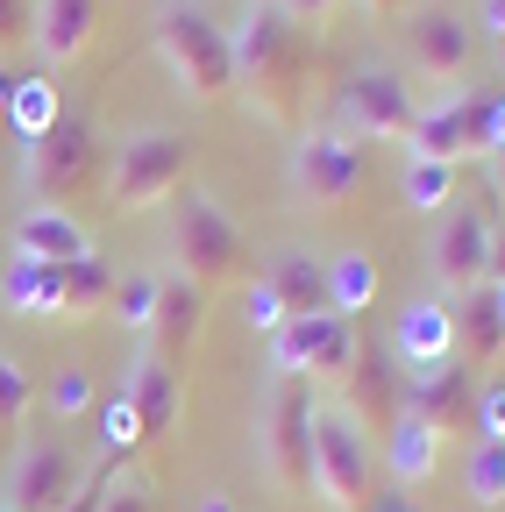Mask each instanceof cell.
Here are the masks:
<instances>
[{
  "instance_id": "obj_43",
  "label": "cell",
  "mask_w": 505,
  "mask_h": 512,
  "mask_svg": "<svg viewBox=\"0 0 505 512\" xmlns=\"http://www.w3.org/2000/svg\"><path fill=\"white\" fill-rule=\"evenodd\" d=\"M477 22H484L491 43H505V0H477Z\"/></svg>"
},
{
  "instance_id": "obj_48",
  "label": "cell",
  "mask_w": 505,
  "mask_h": 512,
  "mask_svg": "<svg viewBox=\"0 0 505 512\" xmlns=\"http://www.w3.org/2000/svg\"><path fill=\"white\" fill-rule=\"evenodd\" d=\"M200 512H242V505H235L228 491H207V498H200Z\"/></svg>"
},
{
  "instance_id": "obj_51",
  "label": "cell",
  "mask_w": 505,
  "mask_h": 512,
  "mask_svg": "<svg viewBox=\"0 0 505 512\" xmlns=\"http://www.w3.org/2000/svg\"><path fill=\"white\" fill-rule=\"evenodd\" d=\"M0 512H8V505H0Z\"/></svg>"
},
{
  "instance_id": "obj_22",
  "label": "cell",
  "mask_w": 505,
  "mask_h": 512,
  "mask_svg": "<svg viewBox=\"0 0 505 512\" xmlns=\"http://www.w3.org/2000/svg\"><path fill=\"white\" fill-rule=\"evenodd\" d=\"M356 420H377V427H392L399 413H406V370H399V356L392 349H370V356H356V370H349V399H342Z\"/></svg>"
},
{
  "instance_id": "obj_44",
  "label": "cell",
  "mask_w": 505,
  "mask_h": 512,
  "mask_svg": "<svg viewBox=\"0 0 505 512\" xmlns=\"http://www.w3.org/2000/svg\"><path fill=\"white\" fill-rule=\"evenodd\" d=\"M356 8H363V15H377V22H392V15H406V8H413V0H356Z\"/></svg>"
},
{
  "instance_id": "obj_36",
  "label": "cell",
  "mask_w": 505,
  "mask_h": 512,
  "mask_svg": "<svg viewBox=\"0 0 505 512\" xmlns=\"http://www.w3.org/2000/svg\"><path fill=\"white\" fill-rule=\"evenodd\" d=\"M100 434H107V448H114V456H136V448H143V420H136V406L121 399V392L100 406Z\"/></svg>"
},
{
  "instance_id": "obj_10",
  "label": "cell",
  "mask_w": 505,
  "mask_h": 512,
  "mask_svg": "<svg viewBox=\"0 0 505 512\" xmlns=\"http://www.w3.org/2000/svg\"><path fill=\"white\" fill-rule=\"evenodd\" d=\"M264 356H271V377H299V384H349V370H356V356H363V342H356V320H342V313H292L285 328L264 342Z\"/></svg>"
},
{
  "instance_id": "obj_9",
  "label": "cell",
  "mask_w": 505,
  "mask_h": 512,
  "mask_svg": "<svg viewBox=\"0 0 505 512\" xmlns=\"http://www.w3.org/2000/svg\"><path fill=\"white\" fill-rule=\"evenodd\" d=\"M413 114H420V100H413V79L399 64H356L335 86V121L328 128H342L363 150H377V143H406Z\"/></svg>"
},
{
  "instance_id": "obj_16",
  "label": "cell",
  "mask_w": 505,
  "mask_h": 512,
  "mask_svg": "<svg viewBox=\"0 0 505 512\" xmlns=\"http://www.w3.org/2000/svg\"><path fill=\"white\" fill-rule=\"evenodd\" d=\"M121 399H129L136 420H143V448H157V441L178 434V399H185V384H178V370H171L150 342H136L129 370H121Z\"/></svg>"
},
{
  "instance_id": "obj_6",
  "label": "cell",
  "mask_w": 505,
  "mask_h": 512,
  "mask_svg": "<svg viewBox=\"0 0 505 512\" xmlns=\"http://www.w3.org/2000/svg\"><path fill=\"white\" fill-rule=\"evenodd\" d=\"M370 178V150L356 136H342V128L328 121H306L292 150H285V192L292 207H313V214H342L356 192Z\"/></svg>"
},
{
  "instance_id": "obj_45",
  "label": "cell",
  "mask_w": 505,
  "mask_h": 512,
  "mask_svg": "<svg viewBox=\"0 0 505 512\" xmlns=\"http://www.w3.org/2000/svg\"><path fill=\"white\" fill-rule=\"evenodd\" d=\"M505 278V221H498V235H491V285Z\"/></svg>"
},
{
  "instance_id": "obj_32",
  "label": "cell",
  "mask_w": 505,
  "mask_h": 512,
  "mask_svg": "<svg viewBox=\"0 0 505 512\" xmlns=\"http://www.w3.org/2000/svg\"><path fill=\"white\" fill-rule=\"evenodd\" d=\"M285 320H292V306L278 299V285H271L264 271H257V278H242V328H249V335H264V342H271Z\"/></svg>"
},
{
  "instance_id": "obj_14",
  "label": "cell",
  "mask_w": 505,
  "mask_h": 512,
  "mask_svg": "<svg viewBox=\"0 0 505 512\" xmlns=\"http://www.w3.org/2000/svg\"><path fill=\"white\" fill-rule=\"evenodd\" d=\"M399 36H406V72L427 79V86H470V22L456 8H406L399 15Z\"/></svg>"
},
{
  "instance_id": "obj_15",
  "label": "cell",
  "mask_w": 505,
  "mask_h": 512,
  "mask_svg": "<svg viewBox=\"0 0 505 512\" xmlns=\"http://www.w3.org/2000/svg\"><path fill=\"white\" fill-rule=\"evenodd\" d=\"M406 413L427 420L441 441L470 434V420H477V370L463 356H441V363L406 370Z\"/></svg>"
},
{
  "instance_id": "obj_21",
  "label": "cell",
  "mask_w": 505,
  "mask_h": 512,
  "mask_svg": "<svg viewBox=\"0 0 505 512\" xmlns=\"http://www.w3.org/2000/svg\"><path fill=\"white\" fill-rule=\"evenodd\" d=\"M441 441L427 420H413V413H399L392 427H385V441H377V463H385V484H399V491H420L427 477H434V463H441Z\"/></svg>"
},
{
  "instance_id": "obj_30",
  "label": "cell",
  "mask_w": 505,
  "mask_h": 512,
  "mask_svg": "<svg viewBox=\"0 0 505 512\" xmlns=\"http://www.w3.org/2000/svg\"><path fill=\"white\" fill-rule=\"evenodd\" d=\"M463 491H470V505H484V512L505 505V441H470V456H463Z\"/></svg>"
},
{
  "instance_id": "obj_1",
  "label": "cell",
  "mask_w": 505,
  "mask_h": 512,
  "mask_svg": "<svg viewBox=\"0 0 505 512\" xmlns=\"http://www.w3.org/2000/svg\"><path fill=\"white\" fill-rule=\"evenodd\" d=\"M228 43H235V93L242 107L271 121V128H299L306 114V93H313V36L306 22H292L278 0H242V15L228 22Z\"/></svg>"
},
{
  "instance_id": "obj_7",
  "label": "cell",
  "mask_w": 505,
  "mask_h": 512,
  "mask_svg": "<svg viewBox=\"0 0 505 512\" xmlns=\"http://www.w3.org/2000/svg\"><path fill=\"white\" fill-rule=\"evenodd\" d=\"M185 171H193V143L178 128H129L107 157V207L114 214H150V207L185 192Z\"/></svg>"
},
{
  "instance_id": "obj_26",
  "label": "cell",
  "mask_w": 505,
  "mask_h": 512,
  "mask_svg": "<svg viewBox=\"0 0 505 512\" xmlns=\"http://www.w3.org/2000/svg\"><path fill=\"white\" fill-rule=\"evenodd\" d=\"M370 299H377V264H370L363 249H335L328 256V313L356 320Z\"/></svg>"
},
{
  "instance_id": "obj_38",
  "label": "cell",
  "mask_w": 505,
  "mask_h": 512,
  "mask_svg": "<svg viewBox=\"0 0 505 512\" xmlns=\"http://www.w3.org/2000/svg\"><path fill=\"white\" fill-rule=\"evenodd\" d=\"M36 43V0H0V50Z\"/></svg>"
},
{
  "instance_id": "obj_8",
  "label": "cell",
  "mask_w": 505,
  "mask_h": 512,
  "mask_svg": "<svg viewBox=\"0 0 505 512\" xmlns=\"http://www.w3.org/2000/svg\"><path fill=\"white\" fill-rule=\"evenodd\" d=\"M370 463L377 441L342 399H313V498L328 512H363L370 505Z\"/></svg>"
},
{
  "instance_id": "obj_11",
  "label": "cell",
  "mask_w": 505,
  "mask_h": 512,
  "mask_svg": "<svg viewBox=\"0 0 505 512\" xmlns=\"http://www.w3.org/2000/svg\"><path fill=\"white\" fill-rule=\"evenodd\" d=\"M484 114H491V93L477 86H441L434 100H420L413 128H406V157H427V164H463L477 157L484 164Z\"/></svg>"
},
{
  "instance_id": "obj_40",
  "label": "cell",
  "mask_w": 505,
  "mask_h": 512,
  "mask_svg": "<svg viewBox=\"0 0 505 512\" xmlns=\"http://www.w3.org/2000/svg\"><path fill=\"white\" fill-rule=\"evenodd\" d=\"M363 512H427V498H420V491L385 484V491H370V505H363Z\"/></svg>"
},
{
  "instance_id": "obj_2",
  "label": "cell",
  "mask_w": 505,
  "mask_h": 512,
  "mask_svg": "<svg viewBox=\"0 0 505 512\" xmlns=\"http://www.w3.org/2000/svg\"><path fill=\"white\" fill-rule=\"evenodd\" d=\"M150 43H157L164 72L178 79V93L193 100V107L235 100V43H228V22H214L200 0H157Z\"/></svg>"
},
{
  "instance_id": "obj_18",
  "label": "cell",
  "mask_w": 505,
  "mask_h": 512,
  "mask_svg": "<svg viewBox=\"0 0 505 512\" xmlns=\"http://www.w3.org/2000/svg\"><path fill=\"white\" fill-rule=\"evenodd\" d=\"M200 328H207V292H200L193 278H178V271H157V320H150V349L178 370L185 356H193Z\"/></svg>"
},
{
  "instance_id": "obj_46",
  "label": "cell",
  "mask_w": 505,
  "mask_h": 512,
  "mask_svg": "<svg viewBox=\"0 0 505 512\" xmlns=\"http://www.w3.org/2000/svg\"><path fill=\"white\" fill-rule=\"evenodd\" d=\"M484 171H491V192L505 200V150H491V157H484Z\"/></svg>"
},
{
  "instance_id": "obj_19",
  "label": "cell",
  "mask_w": 505,
  "mask_h": 512,
  "mask_svg": "<svg viewBox=\"0 0 505 512\" xmlns=\"http://www.w3.org/2000/svg\"><path fill=\"white\" fill-rule=\"evenodd\" d=\"M0 306L22 313V320H79L65 264H36V256H8V271H0Z\"/></svg>"
},
{
  "instance_id": "obj_25",
  "label": "cell",
  "mask_w": 505,
  "mask_h": 512,
  "mask_svg": "<svg viewBox=\"0 0 505 512\" xmlns=\"http://www.w3.org/2000/svg\"><path fill=\"white\" fill-rule=\"evenodd\" d=\"M498 349H505V320H498L491 285H477V292L456 299V356L463 363H498Z\"/></svg>"
},
{
  "instance_id": "obj_13",
  "label": "cell",
  "mask_w": 505,
  "mask_h": 512,
  "mask_svg": "<svg viewBox=\"0 0 505 512\" xmlns=\"http://www.w3.org/2000/svg\"><path fill=\"white\" fill-rule=\"evenodd\" d=\"M79 484H86V456H79V448L57 441V434H29L8 456V491H0V505H8V512H65Z\"/></svg>"
},
{
  "instance_id": "obj_29",
  "label": "cell",
  "mask_w": 505,
  "mask_h": 512,
  "mask_svg": "<svg viewBox=\"0 0 505 512\" xmlns=\"http://www.w3.org/2000/svg\"><path fill=\"white\" fill-rule=\"evenodd\" d=\"M57 114H65V107H57V86L22 72V86H15V100H8V128H15V143L50 136V128H57Z\"/></svg>"
},
{
  "instance_id": "obj_3",
  "label": "cell",
  "mask_w": 505,
  "mask_h": 512,
  "mask_svg": "<svg viewBox=\"0 0 505 512\" xmlns=\"http://www.w3.org/2000/svg\"><path fill=\"white\" fill-rule=\"evenodd\" d=\"M249 456L271 477L278 498L313 491V384L299 377H264L257 413H249Z\"/></svg>"
},
{
  "instance_id": "obj_23",
  "label": "cell",
  "mask_w": 505,
  "mask_h": 512,
  "mask_svg": "<svg viewBox=\"0 0 505 512\" xmlns=\"http://www.w3.org/2000/svg\"><path fill=\"white\" fill-rule=\"evenodd\" d=\"M100 29V0H36V57L43 64H79Z\"/></svg>"
},
{
  "instance_id": "obj_31",
  "label": "cell",
  "mask_w": 505,
  "mask_h": 512,
  "mask_svg": "<svg viewBox=\"0 0 505 512\" xmlns=\"http://www.w3.org/2000/svg\"><path fill=\"white\" fill-rule=\"evenodd\" d=\"M114 264H107V256L100 249H86L79 256V264H65V285H72V313L86 320V313H107V299H114Z\"/></svg>"
},
{
  "instance_id": "obj_17",
  "label": "cell",
  "mask_w": 505,
  "mask_h": 512,
  "mask_svg": "<svg viewBox=\"0 0 505 512\" xmlns=\"http://www.w3.org/2000/svg\"><path fill=\"white\" fill-rule=\"evenodd\" d=\"M385 349L399 356V370H420V363L456 356V299H441V292H413V299L392 313Z\"/></svg>"
},
{
  "instance_id": "obj_20",
  "label": "cell",
  "mask_w": 505,
  "mask_h": 512,
  "mask_svg": "<svg viewBox=\"0 0 505 512\" xmlns=\"http://www.w3.org/2000/svg\"><path fill=\"white\" fill-rule=\"evenodd\" d=\"M8 249L15 256H36V264H79L86 249H100L72 207H22L15 228H8Z\"/></svg>"
},
{
  "instance_id": "obj_12",
  "label": "cell",
  "mask_w": 505,
  "mask_h": 512,
  "mask_svg": "<svg viewBox=\"0 0 505 512\" xmlns=\"http://www.w3.org/2000/svg\"><path fill=\"white\" fill-rule=\"evenodd\" d=\"M491 235H498V214L491 207H449L427 235V278L441 299H463L477 285H491Z\"/></svg>"
},
{
  "instance_id": "obj_41",
  "label": "cell",
  "mask_w": 505,
  "mask_h": 512,
  "mask_svg": "<svg viewBox=\"0 0 505 512\" xmlns=\"http://www.w3.org/2000/svg\"><path fill=\"white\" fill-rule=\"evenodd\" d=\"M278 8H285V15H292V22H306V29H313V36H321V22H328V15H335V0H278Z\"/></svg>"
},
{
  "instance_id": "obj_4",
  "label": "cell",
  "mask_w": 505,
  "mask_h": 512,
  "mask_svg": "<svg viewBox=\"0 0 505 512\" xmlns=\"http://www.w3.org/2000/svg\"><path fill=\"white\" fill-rule=\"evenodd\" d=\"M242 264H249V235L235 228V214L214 200L207 185L178 192L171 228H164V271L193 278L200 292H221V285L242 278Z\"/></svg>"
},
{
  "instance_id": "obj_28",
  "label": "cell",
  "mask_w": 505,
  "mask_h": 512,
  "mask_svg": "<svg viewBox=\"0 0 505 512\" xmlns=\"http://www.w3.org/2000/svg\"><path fill=\"white\" fill-rule=\"evenodd\" d=\"M107 320L129 328L136 342H150V320H157V271H121L114 278V299H107Z\"/></svg>"
},
{
  "instance_id": "obj_37",
  "label": "cell",
  "mask_w": 505,
  "mask_h": 512,
  "mask_svg": "<svg viewBox=\"0 0 505 512\" xmlns=\"http://www.w3.org/2000/svg\"><path fill=\"white\" fill-rule=\"evenodd\" d=\"M470 441H505V377L477 384V420H470Z\"/></svg>"
},
{
  "instance_id": "obj_42",
  "label": "cell",
  "mask_w": 505,
  "mask_h": 512,
  "mask_svg": "<svg viewBox=\"0 0 505 512\" xmlns=\"http://www.w3.org/2000/svg\"><path fill=\"white\" fill-rule=\"evenodd\" d=\"M505 150V93H491V114H484V157Z\"/></svg>"
},
{
  "instance_id": "obj_34",
  "label": "cell",
  "mask_w": 505,
  "mask_h": 512,
  "mask_svg": "<svg viewBox=\"0 0 505 512\" xmlns=\"http://www.w3.org/2000/svg\"><path fill=\"white\" fill-rule=\"evenodd\" d=\"M93 399H100V392H93V377H86L79 363H65V370L50 377V420H86Z\"/></svg>"
},
{
  "instance_id": "obj_47",
  "label": "cell",
  "mask_w": 505,
  "mask_h": 512,
  "mask_svg": "<svg viewBox=\"0 0 505 512\" xmlns=\"http://www.w3.org/2000/svg\"><path fill=\"white\" fill-rule=\"evenodd\" d=\"M15 86H22V72H8V64H0V114H8V100H15Z\"/></svg>"
},
{
  "instance_id": "obj_5",
  "label": "cell",
  "mask_w": 505,
  "mask_h": 512,
  "mask_svg": "<svg viewBox=\"0 0 505 512\" xmlns=\"http://www.w3.org/2000/svg\"><path fill=\"white\" fill-rule=\"evenodd\" d=\"M100 171V121L93 114H57L50 136L15 143V192L22 207H65Z\"/></svg>"
},
{
  "instance_id": "obj_33",
  "label": "cell",
  "mask_w": 505,
  "mask_h": 512,
  "mask_svg": "<svg viewBox=\"0 0 505 512\" xmlns=\"http://www.w3.org/2000/svg\"><path fill=\"white\" fill-rule=\"evenodd\" d=\"M107 512H157V477H150V463H114Z\"/></svg>"
},
{
  "instance_id": "obj_39",
  "label": "cell",
  "mask_w": 505,
  "mask_h": 512,
  "mask_svg": "<svg viewBox=\"0 0 505 512\" xmlns=\"http://www.w3.org/2000/svg\"><path fill=\"white\" fill-rule=\"evenodd\" d=\"M107 484H114V463L86 470V484L72 491V505H65V512H107Z\"/></svg>"
},
{
  "instance_id": "obj_50",
  "label": "cell",
  "mask_w": 505,
  "mask_h": 512,
  "mask_svg": "<svg viewBox=\"0 0 505 512\" xmlns=\"http://www.w3.org/2000/svg\"><path fill=\"white\" fill-rule=\"evenodd\" d=\"M498 57H505V43H498Z\"/></svg>"
},
{
  "instance_id": "obj_49",
  "label": "cell",
  "mask_w": 505,
  "mask_h": 512,
  "mask_svg": "<svg viewBox=\"0 0 505 512\" xmlns=\"http://www.w3.org/2000/svg\"><path fill=\"white\" fill-rule=\"evenodd\" d=\"M491 299H498V320H505V278H498V285H491Z\"/></svg>"
},
{
  "instance_id": "obj_27",
  "label": "cell",
  "mask_w": 505,
  "mask_h": 512,
  "mask_svg": "<svg viewBox=\"0 0 505 512\" xmlns=\"http://www.w3.org/2000/svg\"><path fill=\"white\" fill-rule=\"evenodd\" d=\"M399 200L413 207V214H449L456 207V164H427V157H406V171H399Z\"/></svg>"
},
{
  "instance_id": "obj_24",
  "label": "cell",
  "mask_w": 505,
  "mask_h": 512,
  "mask_svg": "<svg viewBox=\"0 0 505 512\" xmlns=\"http://www.w3.org/2000/svg\"><path fill=\"white\" fill-rule=\"evenodd\" d=\"M264 278L278 285V299L292 313H328V256H313V249H278Z\"/></svg>"
},
{
  "instance_id": "obj_35",
  "label": "cell",
  "mask_w": 505,
  "mask_h": 512,
  "mask_svg": "<svg viewBox=\"0 0 505 512\" xmlns=\"http://www.w3.org/2000/svg\"><path fill=\"white\" fill-rule=\"evenodd\" d=\"M29 399H36V392H29V363L0 349V434H8V427L29 413Z\"/></svg>"
}]
</instances>
